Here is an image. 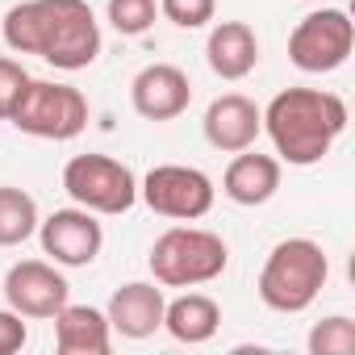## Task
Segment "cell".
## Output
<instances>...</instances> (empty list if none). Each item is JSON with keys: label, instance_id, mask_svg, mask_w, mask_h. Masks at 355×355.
<instances>
[{"label": "cell", "instance_id": "13", "mask_svg": "<svg viewBox=\"0 0 355 355\" xmlns=\"http://www.w3.org/2000/svg\"><path fill=\"white\" fill-rule=\"evenodd\" d=\"M280 189V159L272 155H259V150H234L226 175H222V193L234 201V205H268Z\"/></svg>", "mask_w": 355, "mask_h": 355}, {"label": "cell", "instance_id": "12", "mask_svg": "<svg viewBox=\"0 0 355 355\" xmlns=\"http://www.w3.org/2000/svg\"><path fill=\"white\" fill-rule=\"evenodd\" d=\"M259 130H263L259 105L239 96V92H226L205 109V138H209L214 150H226V155L247 150V146H255Z\"/></svg>", "mask_w": 355, "mask_h": 355}, {"label": "cell", "instance_id": "3", "mask_svg": "<svg viewBox=\"0 0 355 355\" xmlns=\"http://www.w3.org/2000/svg\"><path fill=\"white\" fill-rule=\"evenodd\" d=\"M330 259L313 239H284L259 272V301L276 313H301L326 288Z\"/></svg>", "mask_w": 355, "mask_h": 355}, {"label": "cell", "instance_id": "20", "mask_svg": "<svg viewBox=\"0 0 355 355\" xmlns=\"http://www.w3.org/2000/svg\"><path fill=\"white\" fill-rule=\"evenodd\" d=\"M155 17H159V0H109V21L125 38L146 34L155 26Z\"/></svg>", "mask_w": 355, "mask_h": 355}, {"label": "cell", "instance_id": "22", "mask_svg": "<svg viewBox=\"0 0 355 355\" xmlns=\"http://www.w3.org/2000/svg\"><path fill=\"white\" fill-rule=\"evenodd\" d=\"M26 84H30V71H26L17 59H5V55H0V121L13 117V109H17Z\"/></svg>", "mask_w": 355, "mask_h": 355}, {"label": "cell", "instance_id": "5", "mask_svg": "<svg viewBox=\"0 0 355 355\" xmlns=\"http://www.w3.org/2000/svg\"><path fill=\"white\" fill-rule=\"evenodd\" d=\"M9 121H13L21 134L67 142V138H76V134L88 125V101H84V92L71 88V84L30 80Z\"/></svg>", "mask_w": 355, "mask_h": 355}, {"label": "cell", "instance_id": "6", "mask_svg": "<svg viewBox=\"0 0 355 355\" xmlns=\"http://www.w3.org/2000/svg\"><path fill=\"white\" fill-rule=\"evenodd\" d=\"M63 189L80 209L92 214H125L138 201L134 171L109 155H76L63 167Z\"/></svg>", "mask_w": 355, "mask_h": 355}, {"label": "cell", "instance_id": "23", "mask_svg": "<svg viewBox=\"0 0 355 355\" xmlns=\"http://www.w3.org/2000/svg\"><path fill=\"white\" fill-rule=\"evenodd\" d=\"M26 338H30V330H26L21 313H17V309H0V355L21 351V347H26Z\"/></svg>", "mask_w": 355, "mask_h": 355}, {"label": "cell", "instance_id": "16", "mask_svg": "<svg viewBox=\"0 0 355 355\" xmlns=\"http://www.w3.org/2000/svg\"><path fill=\"white\" fill-rule=\"evenodd\" d=\"M55 347L59 355H109V318L92 305H63L55 313Z\"/></svg>", "mask_w": 355, "mask_h": 355}, {"label": "cell", "instance_id": "17", "mask_svg": "<svg viewBox=\"0 0 355 355\" xmlns=\"http://www.w3.org/2000/svg\"><path fill=\"white\" fill-rule=\"evenodd\" d=\"M163 326H167V334H171L175 343L197 347V343H209V338L218 334L222 309H218V301L205 297V293H184L180 301H171V305L163 309Z\"/></svg>", "mask_w": 355, "mask_h": 355}, {"label": "cell", "instance_id": "9", "mask_svg": "<svg viewBox=\"0 0 355 355\" xmlns=\"http://www.w3.org/2000/svg\"><path fill=\"white\" fill-rule=\"evenodd\" d=\"M71 297V284L63 272L46 259H21L5 276V301L21 318H55Z\"/></svg>", "mask_w": 355, "mask_h": 355}, {"label": "cell", "instance_id": "15", "mask_svg": "<svg viewBox=\"0 0 355 355\" xmlns=\"http://www.w3.org/2000/svg\"><path fill=\"white\" fill-rule=\"evenodd\" d=\"M205 59L214 67V76L222 80H247L259 63V38L247 21H218L209 42H205Z\"/></svg>", "mask_w": 355, "mask_h": 355}, {"label": "cell", "instance_id": "18", "mask_svg": "<svg viewBox=\"0 0 355 355\" xmlns=\"http://www.w3.org/2000/svg\"><path fill=\"white\" fill-rule=\"evenodd\" d=\"M38 205L30 193L0 184V247H21L30 234H38Z\"/></svg>", "mask_w": 355, "mask_h": 355}, {"label": "cell", "instance_id": "7", "mask_svg": "<svg viewBox=\"0 0 355 355\" xmlns=\"http://www.w3.org/2000/svg\"><path fill=\"white\" fill-rule=\"evenodd\" d=\"M351 46H355V21L343 9H318L301 17L297 30L288 34V59L313 76L338 71L351 59Z\"/></svg>", "mask_w": 355, "mask_h": 355}, {"label": "cell", "instance_id": "21", "mask_svg": "<svg viewBox=\"0 0 355 355\" xmlns=\"http://www.w3.org/2000/svg\"><path fill=\"white\" fill-rule=\"evenodd\" d=\"M159 13L180 30H201L214 21L218 0H159Z\"/></svg>", "mask_w": 355, "mask_h": 355}, {"label": "cell", "instance_id": "10", "mask_svg": "<svg viewBox=\"0 0 355 355\" xmlns=\"http://www.w3.org/2000/svg\"><path fill=\"white\" fill-rule=\"evenodd\" d=\"M38 239L59 268H88L101 255L105 230L92 209H55L46 222H38Z\"/></svg>", "mask_w": 355, "mask_h": 355}, {"label": "cell", "instance_id": "1", "mask_svg": "<svg viewBox=\"0 0 355 355\" xmlns=\"http://www.w3.org/2000/svg\"><path fill=\"white\" fill-rule=\"evenodd\" d=\"M5 42L59 71H80L101 55V26L88 0H21L5 13Z\"/></svg>", "mask_w": 355, "mask_h": 355}, {"label": "cell", "instance_id": "14", "mask_svg": "<svg viewBox=\"0 0 355 355\" xmlns=\"http://www.w3.org/2000/svg\"><path fill=\"white\" fill-rule=\"evenodd\" d=\"M163 288L146 284V280H130L109 297V330H121L125 338H146L163 326Z\"/></svg>", "mask_w": 355, "mask_h": 355}, {"label": "cell", "instance_id": "19", "mask_svg": "<svg viewBox=\"0 0 355 355\" xmlns=\"http://www.w3.org/2000/svg\"><path fill=\"white\" fill-rule=\"evenodd\" d=\"M351 351H355V322L351 318L334 313L309 330V355H351Z\"/></svg>", "mask_w": 355, "mask_h": 355}, {"label": "cell", "instance_id": "2", "mask_svg": "<svg viewBox=\"0 0 355 355\" xmlns=\"http://www.w3.org/2000/svg\"><path fill=\"white\" fill-rule=\"evenodd\" d=\"M263 130L284 163L309 167L322 163L334 138L347 130V105L322 88H284L263 109Z\"/></svg>", "mask_w": 355, "mask_h": 355}, {"label": "cell", "instance_id": "4", "mask_svg": "<svg viewBox=\"0 0 355 355\" xmlns=\"http://www.w3.org/2000/svg\"><path fill=\"white\" fill-rule=\"evenodd\" d=\"M226 263H230L226 243L214 230H197V226H171L150 247V272L167 288L209 284L226 272Z\"/></svg>", "mask_w": 355, "mask_h": 355}, {"label": "cell", "instance_id": "8", "mask_svg": "<svg viewBox=\"0 0 355 355\" xmlns=\"http://www.w3.org/2000/svg\"><path fill=\"white\" fill-rule=\"evenodd\" d=\"M138 197L175 222H197L214 209V180L201 167H184V163H159L146 171V180L138 184Z\"/></svg>", "mask_w": 355, "mask_h": 355}, {"label": "cell", "instance_id": "11", "mask_svg": "<svg viewBox=\"0 0 355 355\" xmlns=\"http://www.w3.org/2000/svg\"><path fill=\"white\" fill-rule=\"evenodd\" d=\"M130 101H134V113L146 117V121H171L180 117L193 101V84L180 67L171 63H150L134 76L130 84Z\"/></svg>", "mask_w": 355, "mask_h": 355}]
</instances>
